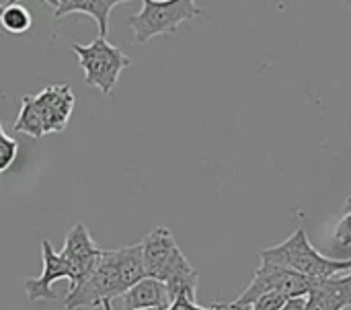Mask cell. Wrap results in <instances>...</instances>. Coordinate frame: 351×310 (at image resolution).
Listing matches in <instances>:
<instances>
[{"instance_id": "cell-9", "label": "cell", "mask_w": 351, "mask_h": 310, "mask_svg": "<svg viewBox=\"0 0 351 310\" xmlns=\"http://www.w3.org/2000/svg\"><path fill=\"white\" fill-rule=\"evenodd\" d=\"M41 259H43V272L35 280H25V292L29 302H41V300H58V294H53L51 284L58 280L72 278L70 265L60 257V253L53 251L51 243L47 239L41 241Z\"/></svg>"}, {"instance_id": "cell-17", "label": "cell", "mask_w": 351, "mask_h": 310, "mask_svg": "<svg viewBox=\"0 0 351 310\" xmlns=\"http://www.w3.org/2000/svg\"><path fill=\"white\" fill-rule=\"evenodd\" d=\"M286 302H288V300H286L284 296H280V294H267V296L259 298V300L251 307V310H282Z\"/></svg>"}, {"instance_id": "cell-3", "label": "cell", "mask_w": 351, "mask_h": 310, "mask_svg": "<svg viewBox=\"0 0 351 310\" xmlns=\"http://www.w3.org/2000/svg\"><path fill=\"white\" fill-rule=\"evenodd\" d=\"M70 47L84 72V82L99 88L103 95H109L115 88L119 74L132 66V58L103 37H95L88 45L72 43Z\"/></svg>"}, {"instance_id": "cell-1", "label": "cell", "mask_w": 351, "mask_h": 310, "mask_svg": "<svg viewBox=\"0 0 351 310\" xmlns=\"http://www.w3.org/2000/svg\"><path fill=\"white\" fill-rule=\"evenodd\" d=\"M261 261L296 272L302 278H306L313 286L339 274L351 272V259H331L319 253L308 241L304 226H298L294 235L288 237L284 243L263 249Z\"/></svg>"}, {"instance_id": "cell-18", "label": "cell", "mask_w": 351, "mask_h": 310, "mask_svg": "<svg viewBox=\"0 0 351 310\" xmlns=\"http://www.w3.org/2000/svg\"><path fill=\"white\" fill-rule=\"evenodd\" d=\"M167 310H218L216 307H199L197 300H191L187 296H179L171 307ZM232 310H251V307H245V309H232Z\"/></svg>"}, {"instance_id": "cell-10", "label": "cell", "mask_w": 351, "mask_h": 310, "mask_svg": "<svg viewBox=\"0 0 351 310\" xmlns=\"http://www.w3.org/2000/svg\"><path fill=\"white\" fill-rule=\"evenodd\" d=\"M45 4L53 8L56 19H62L68 14H80V12L95 19L99 27V37L107 39L111 10L123 2L121 0H47Z\"/></svg>"}, {"instance_id": "cell-19", "label": "cell", "mask_w": 351, "mask_h": 310, "mask_svg": "<svg viewBox=\"0 0 351 310\" xmlns=\"http://www.w3.org/2000/svg\"><path fill=\"white\" fill-rule=\"evenodd\" d=\"M304 309H306V298H294V300H288L282 310H304Z\"/></svg>"}, {"instance_id": "cell-6", "label": "cell", "mask_w": 351, "mask_h": 310, "mask_svg": "<svg viewBox=\"0 0 351 310\" xmlns=\"http://www.w3.org/2000/svg\"><path fill=\"white\" fill-rule=\"evenodd\" d=\"M142 257H144L146 278H154L162 284L197 274L193 265L187 261V257L183 255V251L179 249L173 232L165 226L154 228L142 241Z\"/></svg>"}, {"instance_id": "cell-22", "label": "cell", "mask_w": 351, "mask_h": 310, "mask_svg": "<svg viewBox=\"0 0 351 310\" xmlns=\"http://www.w3.org/2000/svg\"><path fill=\"white\" fill-rule=\"evenodd\" d=\"M152 310H154V309H152Z\"/></svg>"}, {"instance_id": "cell-4", "label": "cell", "mask_w": 351, "mask_h": 310, "mask_svg": "<svg viewBox=\"0 0 351 310\" xmlns=\"http://www.w3.org/2000/svg\"><path fill=\"white\" fill-rule=\"evenodd\" d=\"M202 8L193 0H142L140 12L128 19L138 43H146L156 35L173 33L179 25L193 21Z\"/></svg>"}, {"instance_id": "cell-5", "label": "cell", "mask_w": 351, "mask_h": 310, "mask_svg": "<svg viewBox=\"0 0 351 310\" xmlns=\"http://www.w3.org/2000/svg\"><path fill=\"white\" fill-rule=\"evenodd\" d=\"M125 292H128V288H125L121 272H119L117 253L103 251V257H101L99 265L95 267V272L66 294L64 307L68 310H78L80 307L95 309V307H103L105 300H113L119 296L123 298Z\"/></svg>"}, {"instance_id": "cell-2", "label": "cell", "mask_w": 351, "mask_h": 310, "mask_svg": "<svg viewBox=\"0 0 351 310\" xmlns=\"http://www.w3.org/2000/svg\"><path fill=\"white\" fill-rule=\"evenodd\" d=\"M313 290V284L302 278L296 272H290L286 267L261 261L259 270L253 274L251 284L247 286V290L232 302H214V307L220 310L228 309H245V307H253L259 298L267 296V294H280L286 300H294V298H306Z\"/></svg>"}, {"instance_id": "cell-20", "label": "cell", "mask_w": 351, "mask_h": 310, "mask_svg": "<svg viewBox=\"0 0 351 310\" xmlns=\"http://www.w3.org/2000/svg\"><path fill=\"white\" fill-rule=\"evenodd\" d=\"M12 2H14V0H0V16H2V12H4Z\"/></svg>"}, {"instance_id": "cell-13", "label": "cell", "mask_w": 351, "mask_h": 310, "mask_svg": "<svg viewBox=\"0 0 351 310\" xmlns=\"http://www.w3.org/2000/svg\"><path fill=\"white\" fill-rule=\"evenodd\" d=\"M0 25L6 33L10 35H23L33 27V16L31 12L21 4V2H12L0 16Z\"/></svg>"}, {"instance_id": "cell-15", "label": "cell", "mask_w": 351, "mask_h": 310, "mask_svg": "<svg viewBox=\"0 0 351 310\" xmlns=\"http://www.w3.org/2000/svg\"><path fill=\"white\" fill-rule=\"evenodd\" d=\"M16 152H19L16 140L4 134L2 121H0V175H2L6 169H10V165H12L14 158H16Z\"/></svg>"}, {"instance_id": "cell-21", "label": "cell", "mask_w": 351, "mask_h": 310, "mask_svg": "<svg viewBox=\"0 0 351 310\" xmlns=\"http://www.w3.org/2000/svg\"><path fill=\"white\" fill-rule=\"evenodd\" d=\"M103 310H113L111 309V300H105V302H103Z\"/></svg>"}, {"instance_id": "cell-7", "label": "cell", "mask_w": 351, "mask_h": 310, "mask_svg": "<svg viewBox=\"0 0 351 310\" xmlns=\"http://www.w3.org/2000/svg\"><path fill=\"white\" fill-rule=\"evenodd\" d=\"M60 257L70 265L72 272L70 290H72L95 272V267L103 257V249L97 247L84 224H74L64 239V249L60 251Z\"/></svg>"}, {"instance_id": "cell-8", "label": "cell", "mask_w": 351, "mask_h": 310, "mask_svg": "<svg viewBox=\"0 0 351 310\" xmlns=\"http://www.w3.org/2000/svg\"><path fill=\"white\" fill-rule=\"evenodd\" d=\"M35 101L43 117L45 134L64 132L76 105L70 84H49L35 95Z\"/></svg>"}, {"instance_id": "cell-12", "label": "cell", "mask_w": 351, "mask_h": 310, "mask_svg": "<svg viewBox=\"0 0 351 310\" xmlns=\"http://www.w3.org/2000/svg\"><path fill=\"white\" fill-rule=\"evenodd\" d=\"M12 130L19 134H27L35 140H41L45 136L43 117H41V111L37 107L35 95H25L21 99V111H19L16 121L12 123Z\"/></svg>"}, {"instance_id": "cell-11", "label": "cell", "mask_w": 351, "mask_h": 310, "mask_svg": "<svg viewBox=\"0 0 351 310\" xmlns=\"http://www.w3.org/2000/svg\"><path fill=\"white\" fill-rule=\"evenodd\" d=\"M169 307H171V298L167 286L154 278H144L123 294L125 310H167Z\"/></svg>"}, {"instance_id": "cell-16", "label": "cell", "mask_w": 351, "mask_h": 310, "mask_svg": "<svg viewBox=\"0 0 351 310\" xmlns=\"http://www.w3.org/2000/svg\"><path fill=\"white\" fill-rule=\"evenodd\" d=\"M304 310H346V307L313 286L311 294L306 296V309Z\"/></svg>"}, {"instance_id": "cell-14", "label": "cell", "mask_w": 351, "mask_h": 310, "mask_svg": "<svg viewBox=\"0 0 351 310\" xmlns=\"http://www.w3.org/2000/svg\"><path fill=\"white\" fill-rule=\"evenodd\" d=\"M335 243L339 249L351 247V195L348 198V202L343 206V214L335 226Z\"/></svg>"}]
</instances>
